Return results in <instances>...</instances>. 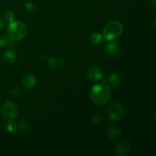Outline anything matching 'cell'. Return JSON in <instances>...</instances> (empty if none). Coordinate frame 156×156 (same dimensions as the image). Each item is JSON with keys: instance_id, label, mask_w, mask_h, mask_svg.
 <instances>
[{"instance_id": "cell-7", "label": "cell", "mask_w": 156, "mask_h": 156, "mask_svg": "<svg viewBox=\"0 0 156 156\" xmlns=\"http://www.w3.org/2000/svg\"><path fill=\"white\" fill-rule=\"evenodd\" d=\"M131 150V144L129 142L123 140L117 143L115 146V152L117 155L123 156L129 154Z\"/></svg>"}, {"instance_id": "cell-6", "label": "cell", "mask_w": 156, "mask_h": 156, "mask_svg": "<svg viewBox=\"0 0 156 156\" xmlns=\"http://www.w3.org/2000/svg\"><path fill=\"white\" fill-rule=\"evenodd\" d=\"M104 72L101 67L98 66H93L87 71V76L92 81H98L103 78Z\"/></svg>"}, {"instance_id": "cell-18", "label": "cell", "mask_w": 156, "mask_h": 156, "mask_svg": "<svg viewBox=\"0 0 156 156\" xmlns=\"http://www.w3.org/2000/svg\"><path fill=\"white\" fill-rule=\"evenodd\" d=\"M91 120L94 124H100L104 121V116L99 112L94 113L91 117Z\"/></svg>"}, {"instance_id": "cell-15", "label": "cell", "mask_w": 156, "mask_h": 156, "mask_svg": "<svg viewBox=\"0 0 156 156\" xmlns=\"http://www.w3.org/2000/svg\"><path fill=\"white\" fill-rule=\"evenodd\" d=\"M6 131L9 133H15L16 131L18 130V125H17V122H15L14 120H11V121H8L7 124L5 126Z\"/></svg>"}, {"instance_id": "cell-23", "label": "cell", "mask_w": 156, "mask_h": 156, "mask_svg": "<svg viewBox=\"0 0 156 156\" xmlns=\"http://www.w3.org/2000/svg\"><path fill=\"white\" fill-rule=\"evenodd\" d=\"M151 1V2H152V4L153 5V6L154 7H155V2H156V0H150Z\"/></svg>"}, {"instance_id": "cell-19", "label": "cell", "mask_w": 156, "mask_h": 156, "mask_svg": "<svg viewBox=\"0 0 156 156\" xmlns=\"http://www.w3.org/2000/svg\"><path fill=\"white\" fill-rule=\"evenodd\" d=\"M4 17L5 18V20L9 22H11V21H14L15 18V14L13 11L12 10H8L5 12Z\"/></svg>"}, {"instance_id": "cell-17", "label": "cell", "mask_w": 156, "mask_h": 156, "mask_svg": "<svg viewBox=\"0 0 156 156\" xmlns=\"http://www.w3.org/2000/svg\"><path fill=\"white\" fill-rule=\"evenodd\" d=\"M17 125H18V129L22 132H27L30 129V124L24 120H21L17 122Z\"/></svg>"}, {"instance_id": "cell-22", "label": "cell", "mask_w": 156, "mask_h": 156, "mask_svg": "<svg viewBox=\"0 0 156 156\" xmlns=\"http://www.w3.org/2000/svg\"><path fill=\"white\" fill-rule=\"evenodd\" d=\"M5 26V22H4V20L2 19V18H0V30H2V29Z\"/></svg>"}, {"instance_id": "cell-12", "label": "cell", "mask_w": 156, "mask_h": 156, "mask_svg": "<svg viewBox=\"0 0 156 156\" xmlns=\"http://www.w3.org/2000/svg\"><path fill=\"white\" fill-rule=\"evenodd\" d=\"M64 59L61 56H54V57H50L48 59V65L51 68H59V67L62 66L64 64Z\"/></svg>"}, {"instance_id": "cell-1", "label": "cell", "mask_w": 156, "mask_h": 156, "mask_svg": "<svg viewBox=\"0 0 156 156\" xmlns=\"http://www.w3.org/2000/svg\"><path fill=\"white\" fill-rule=\"evenodd\" d=\"M111 90L110 85L105 83L96 84L90 91V98L94 104L98 105H105L111 98Z\"/></svg>"}, {"instance_id": "cell-4", "label": "cell", "mask_w": 156, "mask_h": 156, "mask_svg": "<svg viewBox=\"0 0 156 156\" xmlns=\"http://www.w3.org/2000/svg\"><path fill=\"white\" fill-rule=\"evenodd\" d=\"M0 113L6 121L15 120L18 116V106L14 102L7 101L2 106Z\"/></svg>"}, {"instance_id": "cell-10", "label": "cell", "mask_w": 156, "mask_h": 156, "mask_svg": "<svg viewBox=\"0 0 156 156\" xmlns=\"http://www.w3.org/2000/svg\"><path fill=\"white\" fill-rule=\"evenodd\" d=\"M107 135L110 140H117L121 136V129L116 125H111L107 129Z\"/></svg>"}, {"instance_id": "cell-8", "label": "cell", "mask_w": 156, "mask_h": 156, "mask_svg": "<svg viewBox=\"0 0 156 156\" xmlns=\"http://www.w3.org/2000/svg\"><path fill=\"white\" fill-rule=\"evenodd\" d=\"M21 86L25 89H31L37 83L36 77L31 73H27L22 76L21 80Z\"/></svg>"}, {"instance_id": "cell-11", "label": "cell", "mask_w": 156, "mask_h": 156, "mask_svg": "<svg viewBox=\"0 0 156 156\" xmlns=\"http://www.w3.org/2000/svg\"><path fill=\"white\" fill-rule=\"evenodd\" d=\"M16 59V54L13 50H8L2 54V60L5 63L11 65Z\"/></svg>"}, {"instance_id": "cell-14", "label": "cell", "mask_w": 156, "mask_h": 156, "mask_svg": "<svg viewBox=\"0 0 156 156\" xmlns=\"http://www.w3.org/2000/svg\"><path fill=\"white\" fill-rule=\"evenodd\" d=\"M90 41L94 45H99L103 41V37L99 32H93L90 36Z\"/></svg>"}, {"instance_id": "cell-13", "label": "cell", "mask_w": 156, "mask_h": 156, "mask_svg": "<svg viewBox=\"0 0 156 156\" xmlns=\"http://www.w3.org/2000/svg\"><path fill=\"white\" fill-rule=\"evenodd\" d=\"M108 81L109 84L112 86H117L121 83V77L117 73H110L108 77Z\"/></svg>"}, {"instance_id": "cell-9", "label": "cell", "mask_w": 156, "mask_h": 156, "mask_svg": "<svg viewBox=\"0 0 156 156\" xmlns=\"http://www.w3.org/2000/svg\"><path fill=\"white\" fill-rule=\"evenodd\" d=\"M105 51L111 57H117L120 53V48L116 43H109L105 46Z\"/></svg>"}, {"instance_id": "cell-20", "label": "cell", "mask_w": 156, "mask_h": 156, "mask_svg": "<svg viewBox=\"0 0 156 156\" xmlns=\"http://www.w3.org/2000/svg\"><path fill=\"white\" fill-rule=\"evenodd\" d=\"M10 94L12 97L18 98L21 95V91L18 88H13L10 91Z\"/></svg>"}, {"instance_id": "cell-2", "label": "cell", "mask_w": 156, "mask_h": 156, "mask_svg": "<svg viewBox=\"0 0 156 156\" xmlns=\"http://www.w3.org/2000/svg\"><path fill=\"white\" fill-rule=\"evenodd\" d=\"M123 31L121 23L116 20L110 21L103 27V36L107 41H111L118 38Z\"/></svg>"}, {"instance_id": "cell-5", "label": "cell", "mask_w": 156, "mask_h": 156, "mask_svg": "<svg viewBox=\"0 0 156 156\" xmlns=\"http://www.w3.org/2000/svg\"><path fill=\"white\" fill-rule=\"evenodd\" d=\"M124 108L120 103H114L108 110V115L111 121H120L124 117Z\"/></svg>"}, {"instance_id": "cell-21", "label": "cell", "mask_w": 156, "mask_h": 156, "mask_svg": "<svg viewBox=\"0 0 156 156\" xmlns=\"http://www.w3.org/2000/svg\"><path fill=\"white\" fill-rule=\"evenodd\" d=\"M24 9H25V10L27 11V12H30L34 10V3L32 2L27 1L26 2L25 5H24Z\"/></svg>"}, {"instance_id": "cell-16", "label": "cell", "mask_w": 156, "mask_h": 156, "mask_svg": "<svg viewBox=\"0 0 156 156\" xmlns=\"http://www.w3.org/2000/svg\"><path fill=\"white\" fill-rule=\"evenodd\" d=\"M14 41H12L9 36H2L0 37V47H10L13 44Z\"/></svg>"}, {"instance_id": "cell-3", "label": "cell", "mask_w": 156, "mask_h": 156, "mask_svg": "<svg viewBox=\"0 0 156 156\" xmlns=\"http://www.w3.org/2000/svg\"><path fill=\"white\" fill-rule=\"evenodd\" d=\"M27 34V27L20 21H12L9 23L7 27V34L12 41H21Z\"/></svg>"}]
</instances>
